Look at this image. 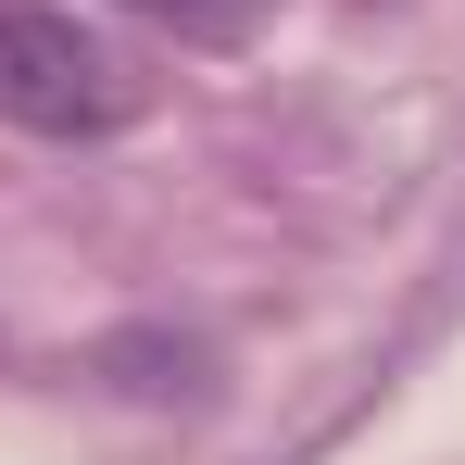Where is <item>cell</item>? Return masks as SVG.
Here are the masks:
<instances>
[{
	"mask_svg": "<svg viewBox=\"0 0 465 465\" xmlns=\"http://www.w3.org/2000/svg\"><path fill=\"white\" fill-rule=\"evenodd\" d=\"M139 114V76L51 0H0V126L25 139H114Z\"/></svg>",
	"mask_w": 465,
	"mask_h": 465,
	"instance_id": "cell-1",
	"label": "cell"
},
{
	"mask_svg": "<svg viewBox=\"0 0 465 465\" xmlns=\"http://www.w3.org/2000/svg\"><path fill=\"white\" fill-rule=\"evenodd\" d=\"M139 25H163V38H189V51H227V38H252L264 25V0H126Z\"/></svg>",
	"mask_w": 465,
	"mask_h": 465,
	"instance_id": "cell-2",
	"label": "cell"
}]
</instances>
